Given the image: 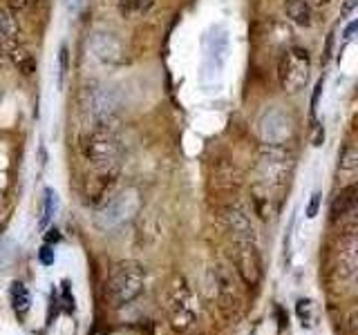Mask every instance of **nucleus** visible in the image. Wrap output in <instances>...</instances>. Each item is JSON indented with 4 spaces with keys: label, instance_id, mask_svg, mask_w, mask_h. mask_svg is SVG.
<instances>
[{
    "label": "nucleus",
    "instance_id": "1",
    "mask_svg": "<svg viewBox=\"0 0 358 335\" xmlns=\"http://www.w3.org/2000/svg\"><path fill=\"white\" fill-rule=\"evenodd\" d=\"M81 150L92 168H121V139L112 121L94 123V128L83 137Z\"/></svg>",
    "mask_w": 358,
    "mask_h": 335
},
{
    "label": "nucleus",
    "instance_id": "2",
    "mask_svg": "<svg viewBox=\"0 0 358 335\" xmlns=\"http://www.w3.org/2000/svg\"><path fill=\"white\" fill-rule=\"evenodd\" d=\"M145 268L143 264L126 260L115 264L108 277V297L115 306H126L137 299L145 288Z\"/></svg>",
    "mask_w": 358,
    "mask_h": 335
},
{
    "label": "nucleus",
    "instance_id": "3",
    "mask_svg": "<svg viewBox=\"0 0 358 335\" xmlns=\"http://www.w3.org/2000/svg\"><path fill=\"white\" fill-rule=\"evenodd\" d=\"M141 208V199L137 190H123V193L115 195L112 199L103 201L99 206L96 215H94V223L101 230H115L121 228L123 223H128Z\"/></svg>",
    "mask_w": 358,
    "mask_h": 335
},
{
    "label": "nucleus",
    "instance_id": "4",
    "mask_svg": "<svg viewBox=\"0 0 358 335\" xmlns=\"http://www.w3.org/2000/svg\"><path fill=\"white\" fill-rule=\"evenodd\" d=\"M311 56L305 47H289L278 63V83L287 94H298L309 83Z\"/></svg>",
    "mask_w": 358,
    "mask_h": 335
},
{
    "label": "nucleus",
    "instance_id": "5",
    "mask_svg": "<svg viewBox=\"0 0 358 335\" xmlns=\"http://www.w3.org/2000/svg\"><path fill=\"white\" fill-rule=\"evenodd\" d=\"M166 311H168V320H171V327L177 333L190 331L197 320V304H195L193 290L184 282H177L171 288V293H168Z\"/></svg>",
    "mask_w": 358,
    "mask_h": 335
},
{
    "label": "nucleus",
    "instance_id": "6",
    "mask_svg": "<svg viewBox=\"0 0 358 335\" xmlns=\"http://www.w3.org/2000/svg\"><path fill=\"white\" fill-rule=\"evenodd\" d=\"M201 50H204V56H201L204 81L220 76L229 59V31L224 27H210L204 36V43H201Z\"/></svg>",
    "mask_w": 358,
    "mask_h": 335
},
{
    "label": "nucleus",
    "instance_id": "7",
    "mask_svg": "<svg viewBox=\"0 0 358 335\" xmlns=\"http://www.w3.org/2000/svg\"><path fill=\"white\" fill-rule=\"evenodd\" d=\"M233 264L235 273L246 286H257V282L262 279V257L255 239H235Z\"/></svg>",
    "mask_w": 358,
    "mask_h": 335
},
{
    "label": "nucleus",
    "instance_id": "8",
    "mask_svg": "<svg viewBox=\"0 0 358 335\" xmlns=\"http://www.w3.org/2000/svg\"><path fill=\"white\" fill-rule=\"evenodd\" d=\"M83 107L94 123L103 121H115V110H117V98L108 87L101 85H87L83 89Z\"/></svg>",
    "mask_w": 358,
    "mask_h": 335
},
{
    "label": "nucleus",
    "instance_id": "9",
    "mask_svg": "<svg viewBox=\"0 0 358 335\" xmlns=\"http://www.w3.org/2000/svg\"><path fill=\"white\" fill-rule=\"evenodd\" d=\"M90 50L101 63L106 65H121L126 63V47L123 43L110 31H94L90 38Z\"/></svg>",
    "mask_w": 358,
    "mask_h": 335
},
{
    "label": "nucleus",
    "instance_id": "10",
    "mask_svg": "<svg viewBox=\"0 0 358 335\" xmlns=\"http://www.w3.org/2000/svg\"><path fill=\"white\" fill-rule=\"evenodd\" d=\"M213 277H215V299L217 306L227 313V315H233V311L240 306V293L238 286H233V277L224 266L213 268Z\"/></svg>",
    "mask_w": 358,
    "mask_h": 335
},
{
    "label": "nucleus",
    "instance_id": "11",
    "mask_svg": "<svg viewBox=\"0 0 358 335\" xmlns=\"http://www.w3.org/2000/svg\"><path fill=\"white\" fill-rule=\"evenodd\" d=\"M227 223H229L233 239H255L251 217L242 206H231L227 210Z\"/></svg>",
    "mask_w": 358,
    "mask_h": 335
},
{
    "label": "nucleus",
    "instance_id": "12",
    "mask_svg": "<svg viewBox=\"0 0 358 335\" xmlns=\"http://www.w3.org/2000/svg\"><path fill=\"white\" fill-rule=\"evenodd\" d=\"M264 123H271V130H260L262 132V139L266 141V145H280L285 143L287 134L291 130V123L287 121V117L282 112H271L262 119Z\"/></svg>",
    "mask_w": 358,
    "mask_h": 335
},
{
    "label": "nucleus",
    "instance_id": "13",
    "mask_svg": "<svg viewBox=\"0 0 358 335\" xmlns=\"http://www.w3.org/2000/svg\"><path fill=\"white\" fill-rule=\"evenodd\" d=\"M285 16L298 27H311L313 22V7L309 0H285Z\"/></svg>",
    "mask_w": 358,
    "mask_h": 335
},
{
    "label": "nucleus",
    "instance_id": "14",
    "mask_svg": "<svg viewBox=\"0 0 358 335\" xmlns=\"http://www.w3.org/2000/svg\"><path fill=\"white\" fill-rule=\"evenodd\" d=\"M356 208V184H347L331 201V221L347 217Z\"/></svg>",
    "mask_w": 358,
    "mask_h": 335
},
{
    "label": "nucleus",
    "instance_id": "15",
    "mask_svg": "<svg viewBox=\"0 0 358 335\" xmlns=\"http://www.w3.org/2000/svg\"><path fill=\"white\" fill-rule=\"evenodd\" d=\"M358 174V152L354 145H347L338 159V179H343V184H354V179Z\"/></svg>",
    "mask_w": 358,
    "mask_h": 335
},
{
    "label": "nucleus",
    "instance_id": "16",
    "mask_svg": "<svg viewBox=\"0 0 358 335\" xmlns=\"http://www.w3.org/2000/svg\"><path fill=\"white\" fill-rule=\"evenodd\" d=\"M157 0H119L117 9L119 16L126 20H134V18H143L145 14H150Z\"/></svg>",
    "mask_w": 358,
    "mask_h": 335
},
{
    "label": "nucleus",
    "instance_id": "17",
    "mask_svg": "<svg viewBox=\"0 0 358 335\" xmlns=\"http://www.w3.org/2000/svg\"><path fill=\"white\" fill-rule=\"evenodd\" d=\"M9 61L14 63V67L25 76H31L36 72V59H34V54L27 50V47H11L9 50Z\"/></svg>",
    "mask_w": 358,
    "mask_h": 335
},
{
    "label": "nucleus",
    "instance_id": "18",
    "mask_svg": "<svg viewBox=\"0 0 358 335\" xmlns=\"http://www.w3.org/2000/svg\"><path fill=\"white\" fill-rule=\"evenodd\" d=\"M9 297H11V306H14L16 315L25 318L29 306H31V297H29L27 286L22 282H14V284H11V290H9Z\"/></svg>",
    "mask_w": 358,
    "mask_h": 335
},
{
    "label": "nucleus",
    "instance_id": "19",
    "mask_svg": "<svg viewBox=\"0 0 358 335\" xmlns=\"http://www.w3.org/2000/svg\"><path fill=\"white\" fill-rule=\"evenodd\" d=\"M56 210H59V195L56 190L48 188L45 190V197H43V215H41V228H48L50 221L54 219Z\"/></svg>",
    "mask_w": 358,
    "mask_h": 335
},
{
    "label": "nucleus",
    "instance_id": "20",
    "mask_svg": "<svg viewBox=\"0 0 358 335\" xmlns=\"http://www.w3.org/2000/svg\"><path fill=\"white\" fill-rule=\"evenodd\" d=\"M14 36H16V20L9 9L0 7V45L11 40Z\"/></svg>",
    "mask_w": 358,
    "mask_h": 335
},
{
    "label": "nucleus",
    "instance_id": "21",
    "mask_svg": "<svg viewBox=\"0 0 358 335\" xmlns=\"http://www.w3.org/2000/svg\"><path fill=\"white\" fill-rule=\"evenodd\" d=\"M298 315L302 320V327H305V324H311V302L309 299L298 302Z\"/></svg>",
    "mask_w": 358,
    "mask_h": 335
},
{
    "label": "nucleus",
    "instance_id": "22",
    "mask_svg": "<svg viewBox=\"0 0 358 335\" xmlns=\"http://www.w3.org/2000/svg\"><path fill=\"white\" fill-rule=\"evenodd\" d=\"M38 0H7V5H9V9L11 11H27V9H31L34 5H36Z\"/></svg>",
    "mask_w": 358,
    "mask_h": 335
},
{
    "label": "nucleus",
    "instance_id": "23",
    "mask_svg": "<svg viewBox=\"0 0 358 335\" xmlns=\"http://www.w3.org/2000/svg\"><path fill=\"white\" fill-rule=\"evenodd\" d=\"M38 260H41L43 266H52V264H54L56 255H54V251H52V246H50V244H45L43 248L38 251Z\"/></svg>",
    "mask_w": 358,
    "mask_h": 335
},
{
    "label": "nucleus",
    "instance_id": "24",
    "mask_svg": "<svg viewBox=\"0 0 358 335\" xmlns=\"http://www.w3.org/2000/svg\"><path fill=\"white\" fill-rule=\"evenodd\" d=\"M63 306L65 311H74V295L70 290V282H63Z\"/></svg>",
    "mask_w": 358,
    "mask_h": 335
},
{
    "label": "nucleus",
    "instance_id": "25",
    "mask_svg": "<svg viewBox=\"0 0 358 335\" xmlns=\"http://www.w3.org/2000/svg\"><path fill=\"white\" fill-rule=\"evenodd\" d=\"M318 208H320V193H316L311 197V201H309V206H307V217L309 219H313L318 215Z\"/></svg>",
    "mask_w": 358,
    "mask_h": 335
},
{
    "label": "nucleus",
    "instance_id": "26",
    "mask_svg": "<svg viewBox=\"0 0 358 335\" xmlns=\"http://www.w3.org/2000/svg\"><path fill=\"white\" fill-rule=\"evenodd\" d=\"M83 5V0H63V7L70 11V14H76L78 9H81Z\"/></svg>",
    "mask_w": 358,
    "mask_h": 335
},
{
    "label": "nucleus",
    "instance_id": "27",
    "mask_svg": "<svg viewBox=\"0 0 358 335\" xmlns=\"http://www.w3.org/2000/svg\"><path fill=\"white\" fill-rule=\"evenodd\" d=\"M275 313H278V320H280V329H285V327H287V324H289V318L285 315V311H282V308H280V306L275 308Z\"/></svg>",
    "mask_w": 358,
    "mask_h": 335
},
{
    "label": "nucleus",
    "instance_id": "28",
    "mask_svg": "<svg viewBox=\"0 0 358 335\" xmlns=\"http://www.w3.org/2000/svg\"><path fill=\"white\" fill-rule=\"evenodd\" d=\"M45 239H48V244L59 241V239H61V234H59V230H56V228H52V230L48 232V237H45Z\"/></svg>",
    "mask_w": 358,
    "mask_h": 335
},
{
    "label": "nucleus",
    "instance_id": "29",
    "mask_svg": "<svg viewBox=\"0 0 358 335\" xmlns=\"http://www.w3.org/2000/svg\"><path fill=\"white\" fill-rule=\"evenodd\" d=\"M309 3H311V7H327L331 0H309Z\"/></svg>",
    "mask_w": 358,
    "mask_h": 335
}]
</instances>
